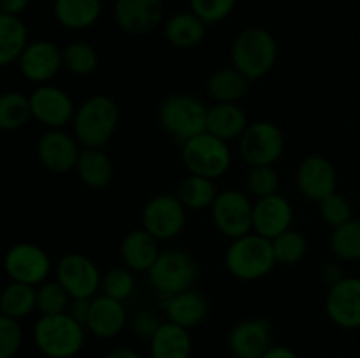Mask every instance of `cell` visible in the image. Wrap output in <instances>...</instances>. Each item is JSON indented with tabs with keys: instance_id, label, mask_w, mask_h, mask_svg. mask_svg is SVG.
I'll list each match as a JSON object with an SVG mask.
<instances>
[{
	"instance_id": "74e56055",
	"label": "cell",
	"mask_w": 360,
	"mask_h": 358,
	"mask_svg": "<svg viewBox=\"0 0 360 358\" xmlns=\"http://www.w3.org/2000/svg\"><path fill=\"white\" fill-rule=\"evenodd\" d=\"M102 295H108V297L115 298L125 304L127 300H130L136 291V277L134 272L127 267H115V269L108 270V272L102 276L101 283Z\"/></svg>"
},
{
	"instance_id": "cb8c5ba5",
	"label": "cell",
	"mask_w": 360,
	"mask_h": 358,
	"mask_svg": "<svg viewBox=\"0 0 360 358\" xmlns=\"http://www.w3.org/2000/svg\"><path fill=\"white\" fill-rule=\"evenodd\" d=\"M248 125V116L239 104H214L207 111L206 132L225 142L241 139Z\"/></svg>"
},
{
	"instance_id": "f6af8a7d",
	"label": "cell",
	"mask_w": 360,
	"mask_h": 358,
	"mask_svg": "<svg viewBox=\"0 0 360 358\" xmlns=\"http://www.w3.org/2000/svg\"><path fill=\"white\" fill-rule=\"evenodd\" d=\"M32 0H0V13L11 14V16H20L27 11Z\"/></svg>"
},
{
	"instance_id": "8d00e7d4",
	"label": "cell",
	"mask_w": 360,
	"mask_h": 358,
	"mask_svg": "<svg viewBox=\"0 0 360 358\" xmlns=\"http://www.w3.org/2000/svg\"><path fill=\"white\" fill-rule=\"evenodd\" d=\"M70 297L65 288L58 281H44L37 286V311L41 316L48 314H62L69 309Z\"/></svg>"
},
{
	"instance_id": "5b68a950",
	"label": "cell",
	"mask_w": 360,
	"mask_h": 358,
	"mask_svg": "<svg viewBox=\"0 0 360 358\" xmlns=\"http://www.w3.org/2000/svg\"><path fill=\"white\" fill-rule=\"evenodd\" d=\"M227 270L241 281H259L276 265L273 244L262 235L252 234L234 239L225 253Z\"/></svg>"
},
{
	"instance_id": "681fc988",
	"label": "cell",
	"mask_w": 360,
	"mask_h": 358,
	"mask_svg": "<svg viewBox=\"0 0 360 358\" xmlns=\"http://www.w3.org/2000/svg\"><path fill=\"white\" fill-rule=\"evenodd\" d=\"M162 2H165V0H162Z\"/></svg>"
},
{
	"instance_id": "f35d334b",
	"label": "cell",
	"mask_w": 360,
	"mask_h": 358,
	"mask_svg": "<svg viewBox=\"0 0 360 358\" xmlns=\"http://www.w3.org/2000/svg\"><path fill=\"white\" fill-rule=\"evenodd\" d=\"M246 188L248 195L255 199L276 195L280 192V174L273 165H259V167H250L248 178H246Z\"/></svg>"
},
{
	"instance_id": "e0dca14e",
	"label": "cell",
	"mask_w": 360,
	"mask_h": 358,
	"mask_svg": "<svg viewBox=\"0 0 360 358\" xmlns=\"http://www.w3.org/2000/svg\"><path fill=\"white\" fill-rule=\"evenodd\" d=\"M112 14L123 32L146 35L164 21L162 0H115Z\"/></svg>"
},
{
	"instance_id": "4dcf8cb0",
	"label": "cell",
	"mask_w": 360,
	"mask_h": 358,
	"mask_svg": "<svg viewBox=\"0 0 360 358\" xmlns=\"http://www.w3.org/2000/svg\"><path fill=\"white\" fill-rule=\"evenodd\" d=\"M174 195L186 207V211H206L211 209L218 192L213 179L188 174L179 181Z\"/></svg>"
},
{
	"instance_id": "1f68e13d",
	"label": "cell",
	"mask_w": 360,
	"mask_h": 358,
	"mask_svg": "<svg viewBox=\"0 0 360 358\" xmlns=\"http://www.w3.org/2000/svg\"><path fill=\"white\" fill-rule=\"evenodd\" d=\"M37 309V288L32 284L11 281L0 291V314L21 319Z\"/></svg>"
},
{
	"instance_id": "30bf717a",
	"label": "cell",
	"mask_w": 360,
	"mask_h": 358,
	"mask_svg": "<svg viewBox=\"0 0 360 358\" xmlns=\"http://www.w3.org/2000/svg\"><path fill=\"white\" fill-rule=\"evenodd\" d=\"M4 270L11 281L39 286L48 281L51 272V258L41 246L34 242H18L7 249L4 256Z\"/></svg>"
},
{
	"instance_id": "7402d4cb",
	"label": "cell",
	"mask_w": 360,
	"mask_h": 358,
	"mask_svg": "<svg viewBox=\"0 0 360 358\" xmlns=\"http://www.w3.org/2000/svg\"><path fill=\"white\" fill-rule=\"evenodd\" d=\"M129 323L125 304L108 295H95L90 304L86 330L101 339H112L120 336Z\"/></svg>"
},
{
	"instance_id": "ffe728a7",
	"label": "cell",
	"mask_w": 360,
	"mask_h": 358,
	"mask_svg": "<svg viewBox=\"0 0 360 358\" xmlns=\"http://www.w3.org/2000/svg\"><path fill=\"white\" fill-rule=\"evenodd\" d=\"M271 346V326L266 318L243 319L229 336V347L236 358H262Z\"/></svg>"
},
{
	"instance_id": "f907efd6",
	"label": "cell",
	"mask_w": 360,
	"mask_h": 358,
	"mask_svg": "<svg viewBox=\"0 0 360 358\" xmlns=\"http://www.w3.org/2000/svg\"><path fill=\"white\" fill-rule=\"evenodd\" d=\"M112 2H115V0H112Z\"/></svg>"
},
{
	"instance_id": "4316f807",
	"label": "cell",
	"mask_w": 360,
	"mask_h": 358,
	"mask_svg": "<svg viewBox=\"0 0 360 358\" xmlns=\"http://www.w3.org/2000/svg\"><path fill=\"white\" fill-rule=\"evenodd\" d=\"M207 25L192 11L176 13L165 21L164 35L169 44L179 49H190L199 46L206 37Z\"/></svg>"
},
{
	"instance_id": "d590c367",
	"label": "cell",
	"mask_w": 360,
	"mask_h": 358,
	"mask_svg": "<svg viewBox=\"0 0 360 358\" xmlns=\"http://www.w3.org/2000/svg\"><path fill=\"white\" fill-rule=\"evenodd\" d=\"M276 263L281 265H295L301 262L308 253V241L297 230H287L271 241Z\"/></svg>"
},
{
	"instance_id": "4fadbf2b",
	"label": "cell",
	"mask_w": 360,
	"mask_h": 358,
	"mask_svg": "<svg viewBox=\"0 0 360 358\" xmlns=\"http://www.w3.org/2000/svg\"><path fill=\"white\" fill-rule=\"evenodd\" d=\"M32 118L37 119L48 128H65L72 123L76 105L65 90L53 84H39L30 95Z\"/></svg>"
},
{
	"instance_id": "d6986e66",
	"label": "cell",
	"mask_w": 360,
	"mask_h": 358,
	"mask_svg": "<svg viewBox=\"0 0 360 358\" xmlns=\"http://www.w3.org/2000/svg\"><path fill=\"white\" fill-rule=\"evenodd\" d=\"M292 221H294V207L280 193L257 199V202L253 204V232L269 241L290 230Z\"/></svg>"
},
{
	"instance_id": "7a4b0ae2",
	"label": "cell",
	"mask_w": 360,
	"mask_h": 358,
	"mask_svg": "<svg viewBox=\"0 0 360 358\" xmlns=\"http://www.w3.org/2000/svg\"><path fill=\"white\" fill-rule=\"evenodd\" d=\"M278 58V44L269 30L262 27L245 28L231 48L232 67L257 81L273 70Z\"/></svg>"
},
{
	"instance_id": "603a6c76",
	"label": "cell",
	"mask_w": 360,
	"mask_h": 358,
	"mask_svg": "<svg viewBox=\"0 0 360 358\" xmlns=\"http://www.w3.org/2000/svg\"><path fill=\"white\" fill-rule=\"evenodd\" d=\"M158 242L160 241H157L144 228L129 232L123 237L122 246H120V255H122V260L127 269H130L132 272L148 274V270L153 267L158 255L162 253Z\"/></svg>"
},
{
	"instance_id": "e575fe53",
	"label": "cell",
	"mask_w": 360,
	"mask_h": 358,
	"mask_svg": "<svg viewBox=\"0 0 360 358\" xmlns=\"http://www.w3.org/2000/svg\"><path fill=\"white\" fill-rule=\"evenodd\" d=\"M63 67L74 76H90L98 67L97 49L88 42H70L62 49Z\"/></svg>"
},
{
	"instance_id": "5bb4252c",
	"label": "cell",
	"mask_w": 360,
	"mask_h": 358,
	"mask_svg": "<svg viewBox=\"0 0 360 358\" xmlns=\"http://www.w3.org/2000/svg\"><path fill=\"white\" fill-rule=\"evenodd\" d=\"M326 311L330 321L340 329H360V277L345 276L330 284Z\"/></svg>"
},
{
	"instance_id": "836d02e7",
	"label": "cell",
	"mask_w": 360,
	"mask_h": 358,
	"mask_svg": "<svg viewBox=\"0 0 360 358\" xmlns=\"http://www.w3.org/2000/svg\"><path fill=\"white\" fill-rule=\"evenodd\" d=\"M329 246L333 255L343 262H360V218H352L333 228Z\"/></svg>"
},
{
	"instance_id": "ac0fdd59",
	"label": "cell",
	"mask_w": 360,
	"mask_h": 358,
	"mask_svg": "<svg viewBox=\"0 0 360 358\" xmlns=\"http://www.w3.org/2000/svg\"><path fill=\"white\" fill-rule=\"evenodd\" d=\"M297 186L302 197L322 202L338 188V172L330 160L322 154H311L299 164Z\"/></svg>"
},
{
	"instance_id": "d4e9b609",
	"label": "cell",
	"mask_w": 360,
	"mask_h": 358,
	"mask_svg": "<svg viewBox=\"0 0 360 358\" xmlns=\"http://www.w3.org/2000/svg\"><path fill=\"white\" fill-rule=\"evenodd\" d=\"M74 171L83 185L94 190L105 188L115 175L112 160L104 147H83Z\"/></svg>"
},
{
	"instance_id": "9c48e42d",
	"label": "cell",
	"mask_w": 360,
	"mask_h": 358,
	"mask_svg": "<svg viewBox=\"0 0 360 358\" xmlns=\"http://www.w3.org/2000/svg\"><path fill=\"white\" fill-rule=\"evenodd\" d=\"M285 150V137L280 126L273 121L250 123L239 139V153L250 167L274 165Z\"/></svg>"
},
{
	"instance_id": "484cf974",
	"label": "cell",
	"mask_w": 360,
	"mask_h": 358,
	"mask_svg": "<svg viewBox=\"0 0 360 358\" xmlns=\"http://www.w3.org/2000/svg\"><path fill=\"white\" fill-rule=\"evenodd\" d=\"M150 354L151 358H190V330L172 321H164L150 339Z\"/></svg>"
},
{
	"instance_id": "8fae6325",
	"label": "cell",
	"mask_w": 360,
	"mask_h": 358,
	"mask_svg": "<svg viewBox=\"0 0 360 358\" xmlns=\"http://www.w3.org/2000/svg\"><path fill=\"white\" fill-rule=\"evenodd\" d=\"M56 281L72 298H94L101 290L102 274L97 263L83 253H67L56 263Z\"/></svg>"
},
{
	"instance_id": "7bdbcfd3",
	"label": "cell",
	"mask_w": 360,
	"mask_h": 358,
	"mask_svg": "<svg viewBox=\"0 0 360 358\" xmlns=\"http://www.w3.org/2000/svg\"><path fill=\"white\" fill-rule=\"evenodd\" d=\"M162 323L164 321H160V318H158L157 314H153L151 311H146V309L136 312V314L132 316V319H130V326H132L134 333L148 340L153 337V333L157 332L158 326H160Z\"/></svg>"
},
{
	"instance_id": "9a60e30c",
	"label": "cell",
	"mask_w": 360,
	"mask_h": 358,
	"mask_svg": "<svg viewBox=\"0 0 360 358\" xmlns=\"http://www.w3.org/2000/svg\"><path fill=\"white\" fill-rule=\"evenodd\" d=\"M81 154V144L74 133L63 128H48L37 142V157L48 171L65 174L76 168Z\"/></svg>"
},
{
	"instance_id": "c3c4849f",
	"label": "cell",
	"mask_w": 360,
	"mask_h": 358,
	"mask_svg": "<svg viewBox=\"0 0 360 358\" xmlns=\"http://www.w3.org/2000/svg\"><path fill=\"white\" fill-rule=\"evenodd\" d=\"M322 274H323V277H326V279L329 281L330 284L338 283V281H340L341 277H345L343 270H341L340 267H338V265H334V263H329V265L323 267Z\"/></svg>"
},
{
	"instance_id": "f546056e",
	"label": "cell",
	"mask_w": 360,
	"mask_h": 358,
	"mask_svg": "<svg viewBox=\"0 0 360 358\" xmlns=\"http://www.w3.org/2000/svg\"><path fill=\"white\" fill-rule=\"evenodd\" d=\"M28 44V30L20 16L0 13V67L20 60Z\"/></svg>"
},
{
	"instance_id": "b9f144b4",
	"label": "cell",
	"mask_w": 360,
	"mask_h": 358,
	"mask_svg": "<svg viewBox=\"0 0 360 358\" xmlns=\"http://www.w3.org/2000/svg\"><path fill=\"white\" fill-rule=\"evenodd\" d=\"M23 344V329L20 319L0 314V358H14Z\"/></svg>"
},
{
	"instance_id": "f1b7e54d",
	"label": "cell",
	"mask_w": 360,
	"mask_h": 358,
	"mask_svg": "<svg viewBox=\"0 0 360 358\" xmlns=\"http://www.w3.org/2000/svg\"><path fill=\"white\" fill-rule=\"evenodd\" d=\"M250 83L234 67H221L207 77V93L214 104H238L248 93Z\"/></svg>"
},
{
	"instance_id": "52a82bcc",
	"label": "cell",
	"mask_w": 360,
	"mask_h": 358,
	"mask_svg": "<svg viewBox=\"0 0 360 358\" xmlns=\"http://www.w3.org/2000/svg\"><path fill=\"white\" fill-rule=\"evenodd\" d=\"M197 279V263L181 249H167L158 255L148 270V281L158 295H176L193 288Z\"/></svg>"
},
{
	"instance_id": "44dd1931",
	"label": "cell",
	"mask_w": 360,
	"mask_h": 358,
	"mask_svg": "<svg viewBox=\"0 0 360 358\" xmlns=\"http://www.w3.org/2000/svg\"><path fill=\"white\" fill-rule=\"evenodd\" d=\"M162 309L167 314V321L176 323L183 329L199 326L210 314V304L200 291L190 290L176 295H158Z\"/></svg>"
},
{
	"instance_id": "277c9868",
	"label": "cell",
	"mask_w": 360,
	"mask_h": 358,
	"mask_svg": "<svg viewBox=\"0 0 360 358\" xmlns=\"http://www.w3.org/2000/svg\"><path fill=\"white\" fill-rule=\"evenodd\" d=\"M84 332L69 312L41 316L34 325V343L46 358H74L83 350Z\"/></svg>"
},
{
	"instance_id": "ab89813d",
	"label": "cell",
	"mask_w": 360,
	"mask_h": 358,
	"mask_svg": "<svg viewBox=\"0 0 360 358\" xmlns=\"http://www.w3.org/2000/svg\"><path fill=\"white\" fill-rule=\"evenodd\" d=\"M320 204V216L323 218L329 227L336 228L341 227L343 223L350 221L354 218V207H352L350 200L341 193L334 192L327 199H323Z\"/></svg>"
},
{
	"instance_id": "2e32d148",
	"label": "cell",
	"mask_w": 360,
	"mask_h": 358,
	"mask_svg": "<svg viewBox=\"0 0 360 358\" xmlns=\"http://www.w3.org/2000/svg\"><path fill=\"white\" fill-rule=\"evenodd\" d=\"M18 65H20V72L23 74L25 79L35 84H46L63 67L62 49L48 39L28 42L18 60Z\"/></svg>"
},
{
	"instance_id": "bcb514c9",
	"label": "cell",
	"mask_w": 360,
	"mask_h": 358,
	"mask_svg": "<svg viewBox=\"0 0 360 358\" xmlns=\"http://www.w3.org/2000/svg\"><path fill=\"white\" fill-rule=\"evenodd\" d=\"M262 358H299L294 350L287 346H271Z\"/></svg>"
},
{
	"instance_id": "7dc6e473",
	"label": "cell",
	"mask_w": 360,
	"mask_h": 358,
	"mask_svg": "<svg viewBox=\"0 0 360 358\" xmlns=\"http://www.w3.org/2000/svg\"><path fill=\"white\" fill-rule=\"evenodd\" d=\"M105 358H141V354L129 346H118L109 351Z\"/></svg>"
},
{
	"instance_id": "60d3db41",
	"label": "cell",
	"mask_w": 360,
	"mask_h": 358,
	"mask_svg": "<svg viewBox=\"0 0 360 358\" xmlns=\"http://www.w3.org/2000/svg\"><path fill=\"white\" fill-rule=\"evenodd\" d=\"M188 4L190 11L204 23L214 25L231 16L238 0H188Z\"/></svg>"
},
{
	"instance_id": "83f0119b",
	"label": "cell",
	"mask_w": 360,
	"mask_h": 358,
	"mask_svg": "<svg viewBox=\"0 0 360 358\" xmlns=\"http://www.w3.org/2000/svg\"><path fill=\"white\" fill-rule=\"evenodd\" d=\"M53 14L67 30H86L102 14V0H55Z\"/></svg>"
},
{
	"instance_id": "ee69618b",
	"label": "cell",
	"mask_w": 360,
	"mask_h": 358,
	"mask_svg": "<svg viewBox=\"0 0 360 358\" xmlns=\"http://www.w3.org/2000/svg\"><path fill=\"white\" fill-rule=\"evenodd\" d=\"M90 304L91 298H72L69 309H67V312H69L76 321H79L84 329H86V319L88 314H90Z\"/></svg>"
},
{
	"instance_id": "3957f363",
	"label": "cell",
	"mask_w": 360,
	"mask_h": 358,
	"mask_svg": "<svg viewBox=\"0 0 360 358\" xmlns=\"http://www.w3.org/2000/svg\"><path fill=\"white\" fill-rule=\"evenodd\" d=\"M207 111L210 107L195 95L174 93L162 102L158 119L172 142L181 147L192 137L206 132Z\"/></svg>"
},
{
	"instance_id": "d6a6232c",
	"label": "cell",
	"mask_w": 360,
	"mask_h": 358,
	"mask_svg": "<svg viewBox=\"0 0 360 358\" xmlns=\"http://www.w3.org/2000/svg\"><path fill=\"white\" fill-rule=\"evenodd\" d=\"M30 118L32 109L28 95L16 90L0 93V130L4 132L20 130Z\"/></svg>"
},
{
	"instance_id": "8992f818",
	"label": "cell",
	"mask_w": 360,
	"mask_h": 358,
	"mask_svg": "<svg viewBox=\"0 0 360 358\" xmlns=\"http://www.w3.org/2000/svg\"><path fill=\"white\" fill-rule=\"evenodd\" d=\"M181 160L188 174L218 179L231 168L232 153L229 142L213 133L202 132L181 146Z\"/></svg>"
},
{
	"instance_id": "7c38bea8",
	"label": "cell",
	"mask_w": 360,
	"mask_h": 358,
	"mask_svg": "<svg viewBox=\"0 0 360 358\" xmlns=\"http://www.w3.org/2000/svg\"><path fill=\"white\" fill-rule=\"evenodd\" d=\"M186 225V207L171 193L153 197L143 209V228L157 241H171Z\"/></svg>"
},
{
	"instance_id": "6da1fadb",
	"label": "cell",
	"mask_w": 360,
	"mask_h": 358,
	"mask_svg": "<svg viewBox=\"0 0 360 358\" xmlns=\"http://www.w3.org/2000/svg\"><path fill=\"white\" fill-rule=\"evenodd\" d=\"M120 123L118 104L108 95H91L72 119V133L83 147H104Z\"/></svg>"
},
{
	"instance_id": "ba28073f",
	"label": "cell",
	"mask_w": 360,
	"mask_h": 358,
	"mask_svg": "<svg viewBox=\"0 0 360 358\" xmlns=\"http://www.w3.org/2000/svg\"><path fill=\"white\" fill-rule=\"evenodd\" d=\"M211 216L218 232L231 241L253 232V204L248 193L239 190L218 192L211 206Z\"/></svg>"
}]
</instances>
